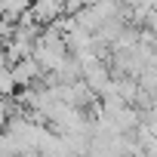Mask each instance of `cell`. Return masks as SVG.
<instances>
[{
	"instance_id": "obj_1",
	"label": "cell",
	"mask_w": 157,
	"mask_h": 157,
	"mask_svg": "<svg viewBox=\"0 0 157 157\" xmlns=\"http://www.w3.org/2000/svg\"><path fill=\"white\" fill-rule=\"evenodd\" d=\"M28 13L40 28H49L59 16H65V0H28Z\"/></svg>"
},
{
	"instance_id": "obj_2",
	"label": "cell",
	"mask_w": 157,
	"mask_h": 157,
	"mask_svg": "<svg viewBox=\"0 0 157 157\" xmlns=\"http://www.w3.org/2000/svg\"><path fill=\"white\" fill-rule=\"evenodd\" d=\"M40 65H37V59L34 56H22L19 62H13L10 65V74H13V83L16 86H34V80H37V77H40Z\"/></svg>"
}]
</instances>
